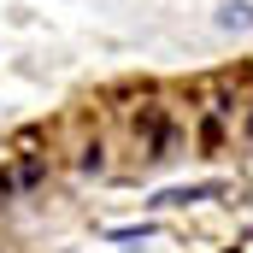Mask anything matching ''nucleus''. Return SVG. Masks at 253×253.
I'll return each instance as SVG.
<instances>
[{
	"label": "nucleus",
	"instance_id": "5",
	"mask_svg": "<svg viewBox=\"0 0 253 253\" xmlns=\"http://www.w3.org/2000/svg\"><path fill=\"white\" fill-rule=\"evenodd\" d=\"M218 141H224V124H218V118H206V124H200V147H206V153H212V147H218Z\"/></svg>",
	"mask_w": 253,
	"mask_h": 253
},
{
	"label": "nucleus",
	"instance_id": "1",
	"mask_svg": "<svg viewBox=\"0 0 253 253\" xmlns=\"http://www.w3.org/2000/svg\"><path fill=\"white\" fill-rule=\"evenodd\" d=\"M212 24H218L224 36H248L253 30V0H224V6L212 12Z\"/></svg>",
	"mask_w": 253,
	"mask_h": 253
},
{
	"label": "nucleus",
	"instance_id": "3",
	"mask_svg": "<svg viewBox=\"0 0 253 253\" xmlns=\"http://www.w3.org/2000/svg\"><path fill=\"white\" fill-rule=\"evenodd\" d=\"M153 236V224H124V230H106V242H118V248H141Z\"/></svg>",
	"mask_w": 253,
	"mask_h": 253
},
{
	"label": "nucleus",
	"instance_id": "2",
	"mask_svg": "<svg viewBox=\"0 0 253 253\" xmlns=\"http://www.w3.org/2000/svg\"><path fill=\"white\" fill-rule=\"evenodd\" d=\"M224 183H194V189H159L147 206H194V200H218Z\"/></svg>",
	"mask_w": 253,
	"mask_h": 253
},
{
	"label": "nucleus",
	"instance_id": "6",
	"mask_svg": "<svg viewBox=\"0 0 253 253\" xmlns=\"http://www.w3.org/2000/svg\"><path fill=\"white\" fill-rule=\"evenodd\" d=\"M242 135H248V141H253V106H248V118H242Z\"/></svg>",
	"mask_w": 253,
	"mask_h": 253
},
{
	"label": "nucleus",
	"instance_id": "4",
	"mask_svg": "<svg viewBox=\"0 0 253 253\" xmlns=\"http://www.w3.org/2000/svg\"><path fill=\"white\" fill-rule=\"evenodd\" d=\"M77 165H83L88 177H94V171H106V147H100V141H94V147H83V159H77Z\"/></svg>",
	"mask_w": 253,
	"mask_h": 253
}]
</instances>
